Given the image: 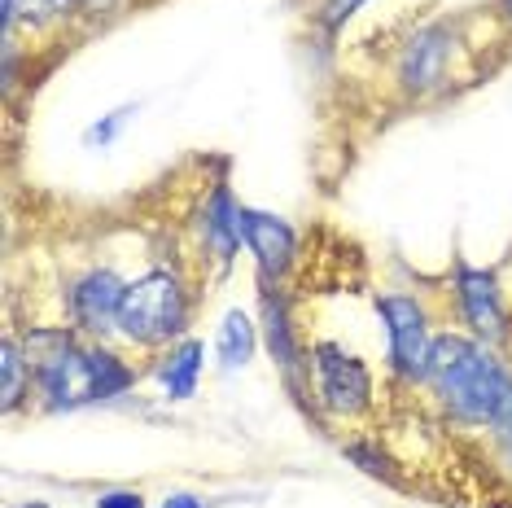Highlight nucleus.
<instances>
[{
  "mask_svg": "<svg viewBox=\"0 0 512 508\" xmlns=\"http://www.w3.org/2000/svg\"><path fill=\"white\" fill-rule=\"evenodd\" d=\"M97 508H145V495L141 491H101Z\"/></svg>",
  "mask_w": 512,
  "mask_h": 508,
  "instance_id": "f3484780",
  "label": "nucleus"
},
{
  "mask_svg": "<svg viewBox=\"0 0 512 508\" xmlns=\"http://www.w3.org/2000/svg\"><path fill=\"white\" fill-rule=\"evenodd\" d=\"M202 241L219 263H228L241 246V206L228 184H215V193L202 206Z\"/></svg>",
  "mask_w": 512,
  "mask_h": 508,
  "instance_id": "9b49d317",
  "label": "nucleus"
},
{
  "mask_svg": "<svg viewBox=\"0 0 512 508\" xmlns=\"http://www.w3.org/2000/svg\"><path fill=\"white\" fill-rule=\"evenodd\" d=\"M451 57H456V36L447 27H421L399 49V66H394L399 88L407 97H425V92L442 88L451 75Z\"/></svg>",
  "mask_w": 512,
  "mask_h": 508,
  "instance_id": "6e6552de",
  "label": "nucleus"
},
{
  "mask_svg": "<svg viewBox=\"0 0 512 508\" xmlns=\"http://www.w3.org/2000/svg\"><path fill=\"white\" fill-rule=\"evenodd\" d=\"M359 5H364V0H329V5H324V27H342Z\"/></svg>",
  "mask_w": 512,
  "mask_h": 508,
  "instance_id": "a211bd4d",
  "label": "nucleus"
},
{
  "mask_svg": "<svg viewBox=\"0 0 512 508\" xmlns=\"http://www.w3.org/2000/svg\"><path fill=\"white\" fill-rule=\"evenodd\" d=\"M0 373H5V412H14L22 395L31 390L36 381V368H31V355H27V342H18L14 333L0 346Z\"/></svg>",
  "mask_w": 512,
  "mask_h": 508,
  "instance_id": "4468645a",
  "label": "nucleus"
},
{
  "mask_svg": "<svg viewBox=\"0 0 512 508\" xmlns=\"http://www.w3.org/2000/svg\"><path fill=\"white\" fill-rule=\"evenodd\" d=\"M377 316L386 320L390 338V368L403 381H425L429 373V351H434V333L429 316L412 294H377Z\"/></svg>",
  "mask_w": 512,
  "mask_h": 508,
  "instance_id": "39448f33",
  "label": "nucleus"
},
{
  "mask_svg": "<svg viewBox=\"0 0 512 508\" xmlns=\"http://www.w3.org/2000/svg\"><path fill=\"white\" fill-rule=\"evenodd\" d=\"M18 508H49V504H44V500H27V504H18Z\"/></svg>",
  "mask_w": 512,
  "mask_h": 508,
  "instance_id": "5701e85b",
  "label": "nucleus"
},
{
  "mask_svg": "<svg viewBox=\"0 0 512 508\" xmlns=\"http://www.w3.org/2000/svg\"><path fill=\"white\" fill-rule=\"evenodd\" d=\"M189 329V290L180 272L149 268L127 281V298L119 311V338L132 346H167Z\"/></svg>",
  "mask_w": 512,
  "mask_h": 508,
  "instance_id": "7ed1b4c3",
  "label": "nucleus"
},
{
  "mask_svg": "<svg viewBox=\"0 0 512 508\" xmlns=\"http://www.w3.org/2000/svg\"><path fill=\"white\" fill-rule=\"evenodd\" d=\"M75 9H88V14H106V9H114V0H75Z\"/></svg>",
  "mask_w": 512,
  "mask_h": 508,
  "instance_id": "aec40b11",
  "label": "nucleus"
},
{
  "mask_svg": "<svg viewBox=\"0 0 512 508\" xmlns=\"http://www.w3.org/2000/svg\"><path fill=\"white\" fill-rule=\"evenodd\" d=\"M127 114H132V106H123V110H114V114H106L97 127L88 132V145H110L114 136H119V127L127 123Z\"/></svg>",
  "mask_w": 512,
  "mask_h": 508,
  "instance_id": "2eb2a0df",
  "label": "nucleus"
},
{
  "mask_svg": "<svg viewBox=\"0 0 512 508\" xmlns=\"http://www.w3.org/2000/svg\"><path fill=\"white\" fill-rule=\"evenodd\" d=\"M499 452H504V460H508V469H512V434H499Z\"/></svg>",
  "mask_w": 512,
  "mask_h": 508,
  "instance_id": "412c9836",
  "label": "nucleus"
},
{
  "mask_svg": "<svg viewBox=\"0 0 512 508\" xmlns=\"http://www.w3.org/2000/svg\"><path fill=\"white\" fill-rule=\"evenodd\" d=\"M425 381L456 421L512 434V368L486 342L438 333Z\"/></svg>",
  "mask_w": 512,
  "mask_h": 508,
  "instance_id": "f257e3e1",
  "label": "nucleus"
},
{
  "mask_svg": "<svg viewBox=\"0 0 512 508\" xmlns=\"http://www.w3.org/2000/svg\"><path fill=\"white\" fill-rule=\"evenodd\" d=\"M263 338H267V351H272L276 368L285 373V381L294 390H302V368H307V360H302V346L294 338V325H289V307H285V298L276 294L272 281H263Z\"/></svg>",
  "mask_w": 512,
  "mask_h": 508,
  "instance_id": "9d476101",
  "label": "nucleus"
},
{
  "mask_svg": "<svg viewBox=\"0 0 512 508\" xmlns=\"http://www.w3.org/2000/svg\"><path fill=\"white\" fill-rule=\"evenodd\" d=\"M311 368H316V395L329 417H364L372 408V373L359 355L342 351L337 342L311 346Z\"/></svg>",
  "mask_w": 512,
  "mask_h": 508,
  "instance_id": "20e7f679",
  "label": "nucleus"
},
{
  "mask_svg": "<svg viewBox=\"0 0 512 508\" xmlns=\"http://www.w3.org/2000/svg\"><path fill=\"white\" fill-rule=\"evenodd\" d=\"M241 241H246L250 254L259 259V281L276 285L289 276V268H294L298 241H294V228H289L285 219L254 211V206H241Z\"/></svg>",
  "mask_w": 512,
  "mask_h": 508,
  "instance_id": "1a4fd4ad",
  "label": "nucleus"
},
{
  "mask_svg": "<svg viewBox=\"0 0 512 508\" xmlns=\"http://www.w3.org/2000/svg\"><path fill=\"white\" fill-rule=\"evenodd\" d=\"M162 508H206V500H197V495H171Z\"/></svg>",
  "mask_w": 512,
  "mask_h": 508,
  "instance_id": "6ab92c4d",
  "label": "nucleus"
},
{
  "mask_svg": "<svg viewBox=\"0 0 512 508\" xmlns=\"http://www.w3.org/2000/svg\"><path fill=\"white\" fill-rule=\"evenodd\" d=\"M456 303H460V316H464V325L473 329L477 342H486V346L508 342L512 325H508L504 298H499L495 272L469 268L464 259H456Z\"/></svg>",
  "mask_w": 512,
  "mask_h": 508,
  "instance_id": "0eeeda50",
  "label": "nucleus"
},
{
  "mask_svg": "<svg viewBox=\"0 0 512 508\" xmlns=\"http://www.w3.org/2000/svg\"><path fill=\"white\" fill-rule=\"evenodd\" d=\"M202 355H206V346L197 342V338H180L167 355H162L158 377H162V386H167V395H171V399H193V395H197V377H202Z\"/></svg>",
  "mask_w": 512,
  "mask_h": 508,
  "instance_id": "f8f14e48",
  "label": "nucleus"
},
{
  "mask_svg": "<svg viewBox=\"0 0 512 508\" xmlns=\"http://www.w3.org/2000/svg\"><path fill=\"white\" fill-rule=\"evenodd\" d=\"M27 355L36 368V390L49 408H84L136 386V368L101 342H79L71 329H31Z\"/></svg>",
  "mask_w": 512,
  "mask_h": 508,
  "instance_id": "f03ea898",
  "label": "nucleus"
},
{
  "mask_svg": "<svg viewBox=\"0 0 512 508\" xmlns=\"http://www.w3.org/2000/svg\"><path fill=\"white\" fill-rule=\"evenodd\" d=\"M127 298V281L114 268H88L79 281H71L66 290V311H71L75 329L92 333V338H106L119 333V311Z\"/></svg>",
  "mask_w": 512,
  "mask_h": 508,
  "instance_id": "423d86ee",
  "label": "nucleus"
},
{
  "mask_svg": "<svg viewBox=\"0 0 512 508\" xmlns=\"http://www.w3.org/2000/svg\"><path fill=\"white\" fill-rule=\"evenodd\" d=\"M31 18H62L66 9H75V0H22Z\"/></svg>",
  "mask_w": 512,
  "mask_h": 508,
  "instance_id": "dca6fc26",
  "label": "nucleus"
},
{
  "mask_svg": "<svg viewBox=\"0 0 512 508\" xmlns=\"http://www.w3.org/2000/svg\"><path fill=\"white\" fill-rule=\"evenodd\" d=\"M495 9H499V14H504L508 22H512V0H495Z\"/></svg>",
  "mask_w": 512,
  "mask_h": 508,
  "instance_id": "4be33fe9",
  "label": "nucleus"
},
{
  "mask_svg": "<svg viewBox=\"0 0 512 508\" xmlns=\"http://www.w3.org/2000/svg\"><path fill=\"white\" fill-rule=\"evenodd\" d=\"M254 346H259V325L246 316L241 307H232L219 325V338H215V351H219V368L224 373H237V368L250 364Z\"/></svg>",
  "mask_w": 512,
  "mask_h": 508,
  "instance_id": "ddd939ff",
  "label": "nucleus"
}]
</instances>
